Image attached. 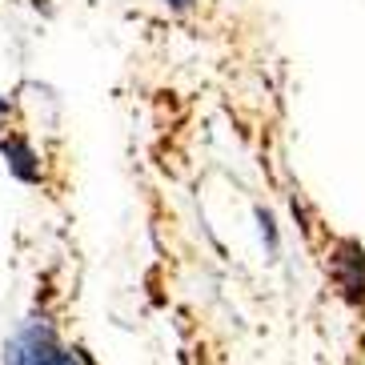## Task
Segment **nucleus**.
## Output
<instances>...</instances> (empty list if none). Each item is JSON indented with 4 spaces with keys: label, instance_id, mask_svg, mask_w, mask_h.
<instances>
[{
    "label": "nucleus",
    "instance_id": "obj_1",
    "mask_svg": "<svg viewBox=\"0 0 365 365\" xmlns=\"http://www.w3.org/2000/svg\"><path fill=\"white\" fill-rule=\"evenodd\" d=\"M329 277L354 309H365V245L357 237H337L329 245Z\"/></svg>",
    "mask_w": 365,
    "mask_h": 365
},
{
    "label": "nucleus",
    "instance_id": "obj_2",
    "mask_svg": "<svg viewBox=\"0 0 365 365\" xmlns=\"http://www.w3.org/2000/svg\"><path fill=\"white\" fill-rule=\"evenodd\" d=\"M61 345L65 341L56 337L48 317H29L4 345V365H48Z\"/></svg>",
    "mask_w": 365,
    "mask_h": 365
},
{
    "label": "nucleus",
    "instance_id": "obj_3",
    "mask_svg": "<svg viewBox=\"0 0 365 365\" xmlns=\"http://www.w3.org/2000/svg\"><path fill=\"white\" fill-rule=\"evenodd\" d=\"M0 153H4V161H9V173H12L21 185H41V181H44L41 157H36V149L29 145V137H21V133H9V137L0 140Z\"/></svg>",
    "mask_w": 365,
    "mask_h": 365
},
{
    "label": "nucleus",
    "instance_id": "obj_4",
    "mask_svg": "<svg viewBox=\"0 0 365 365\" xmlns=\"http://www.w3.org/2000/svg\"><path fill=\"white\" fill-rule=\"evenodd\" d=\"M257 225H261V237H265L269 257H277V221H273L269 209H257Z\"/></svg>",
    "mask_w": 365,
    "mask_h": 365
},
{
    "label": "nucleus",
    "instance_id": "obj_5",
    "mask_svg": "<svg viewBox=\"0 0 365 365\" xmlns=\"http://www.w3.org/2000/svg\"><path fill=\"white\" fill-rule=\"evenodd\" d=\"M165 9L169 12H189V9H197V0H165Z\"/></svg>",
    "mask_w": 365,
    "mask_h": 365
}]
</instances>
